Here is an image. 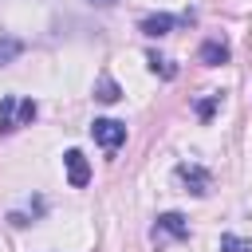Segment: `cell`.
Here are the masks:
<instances>
[{
    "label": "cell",
    "mask_w": 252,
    "mask_h": 252,
    "mask_svg": "<svg viewBox=\"0 0 252 252\" xmlns=\"http://www.w3.org/2000/svg\"><path fill=\"white\" fill-rule=\"evenodd\" d=\"M20 55H24V39H16V35H0V67L16 63Z\"/></svg>",
    "instance_id": "cell-7"
},
{
    "label": "cell",
    "mask_w": 252,
    "mask_h": 252,
    "mask_svg": "<svg viewBox=\"0 0 252 252\" xmlns=\"http://www.w3.org/2000/svg\"><path fill=\"white\" fill-rule=\"evenodd\" d=\"M154 232H165V236L185 240V236H189V224H185V217H181V213H161V217H158V224H154Z\"/></svg>",
    "instance_id": "cell-5"
},
{
    "label": "cell",
    "mask_w": 252,
    "mask_h": 252,
    "mask_svg": "<svg viewBox=\"0 0 252 252\" xmlns=\"http://www.w3.org/2000/svg\"><path fill=\"white\" fill-rule=\"evenodd\" d=\"M20 126V118H16V98L8 94V98H0V134H8V130H16Z\"/></svg>",
    "instance_id": "cell-8"
},
{
    "label": "cell",
    "mask_w": 252,
    "mask_h": 252,
    "mask_svg": "<svg viewBox=\"0 0 252 252\" xmlns=\"http://www.w3.org/2000/svg\"><path fill=\"white\" fill-rule=\"evenodd\" d=\"M91 138H94L102 150H118V146L126 142V126H122L118 118H94V126H91Z\"/></svg>",
    "instance_id": "cell-1"
},
{
    "label": "cell",
    "mask_w": 252,
    "mask_h": 252,
    "mask_svg": "<svg viewBox=\"0 0 252 252\" xmlns=\"http://www.w3.org/2000/svg\"><path fill=\"white\" fill-rule=\"evenodd\" d=\"M94 98H98V102H118V98H122V91H118V83H114L110 75H102V79H98V87H94Z\"/></svg>",
    "instance_id": "cell-9"
},
{
    "label": "cell",
    "mask_w": 252,
    "mask_h": 252,
    "mask_svg": "<svg viewBox=\"0 0 252 252\" xmlns=\"http://www.w3.org/2000/svg\"><path fill=\"white\" fill-rule=\"evenodd\" d=\"M177 177H181V181L189 185V193H197V197H205L209 185H213L209 169H205V165H193V161H181V165H177Z\"/></svg>",
    "instance_id": "cell-2"
},
{
    "label": "cell",
    "mask_w": 252,
    "mask_h": 252,
    "mask_svg": "<svg viewBox=\"0 0 252 252\" xmlns=\"http://www.w3.org/2000/svg\"><path fill=\"white\" fill-rule=\"evenodd\" d=\"M173 28H177V16H165V12L146 16V20L138 24V32H142V35H169Z\"/></svg>",
    "instance_id": "cell-4"
},
{
    "label": "cell",
    "mask_w": 252,
    "mask_h": 252,
    "mask_svg": "<svg viewBox=\"0 0 252 252\" xmlns=\"http://www.w3.org/2000/svg\"><path fill=\"white\" fill-rule=\"evenodd\" d=\"M217 106H220V94H209V98H201V102H197V118H205V122H209V118L217 114Z\"/></svg>",
    "instance_id": "cell-12"
},
{
    "label": "cell",
    "mask_w": 252,
    "mask_h": 252,
    "mask_svg": "<svg viewBox=\"0 0 252 252\" xmlns=\"http://www.w3.org/2000/svg\"><path fill=\"white\" fill-rule=\"evenodd\" d=\"M91 4H114V0H91Z\"/></svg>",
    "instance_id": "cell-14"
},
{
    "label": "cell",
    "mask_w": 252,
    "mask_h": 252,
    "mask_svg": "<svg viewBox=\"0 0 252 252\" xmlns=\"http://www.w3.org/2000/svg\"><path fill=\"white\" fill-rule=\"evenodd\" d=\"M201 63H209V67L228 63V43H220V39H205V43H201Z\"/></svg>",
    "instance_id": "cell-6"
},
{
    "label": "cell",
    "mask_w": 252,
    "mask_h": 252,
    "mask_svg": "<svg viewBox=\"0 0 252 252\" xmlns=\"http://www.w3.org/2000/svg\"><path fill=\"white\" fill-rule=\"evenodd\" d=\"M16 110H20V114H16V118H20V126H28V122L35 118V102H32V98H24V102H20Z\"/></svg>",
    "instance_id": "cell-13"
},
{
    "label": "cell",
    "mask_w": 252,
    "mask_h": 252,
    "mask_svg": "<svg viewBox=\"0 0 252 252\" xmlns=\"http://www.w3.org/2000/svg\"><path fill=\"white\" fill-rule=\"evenodd\" d=\"M146 59H150V67H154V71H161V75H165V79H173V75H177V67H173V63H169V59H161V55H158V51H150V55H146Z\"/></svg>",
    "instance_id": "cell-11"
},
{
    "label": "cell",
    "mask_w": 252,
    "mask_h": 252,
    "mask_svg": "<svg viewBox=\"0 0 252 252\" xmlns=\"http://www.w3.org/2000/svg\"><path fill=\"white\" fill-rule=\"evenodd\" d=\"M63 165H67V181H71L75 189H83V185L91 181V161L83 158V150H67V154H63Z\"/></svg>",
    "instance_id": "cell-3"
},
{
    "label": "cell",
    "mask_w": 252,
    "mask_h": 252,
    "mask_svg": "<svg viewBox=\"0 0 252 252\" xmlns=\"http://www.w3.org/2000/svg\"><path fill=\"white\" fill-rule=\"evenodd\" d=\"M220 252H252V244L240 240V236H232V232H224L220 236Z\"/></svg>",
    "instance_id": "cell-10"
}]
</instances>
